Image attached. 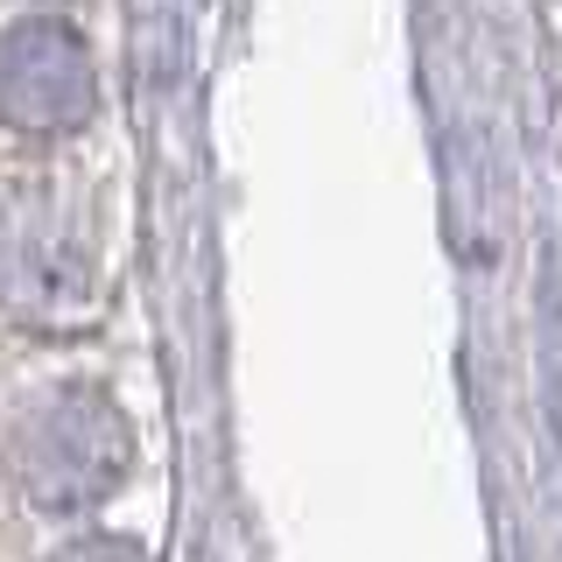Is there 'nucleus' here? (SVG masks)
<instances>
[{
  "instance_id": "obj_1",
  "label": "nucleus",
  "mask_w": 562,
  "mask_h": 562,
  "mask_svg": "<svg viewBox=\"0 0 562 562\" xmlns=\"http://www.w3.org/2000/svg\"><path fill=\"white\" fill-rule=\"evenodd\" d=\"M127 457H134L127 415L99 386H57L14 429V479H22V492L43 514L99 506L105 492L127 479Z\"/></svg>"
},
{
  "instance_id": "obj_2",
  "label": "nucleus",
  "mask_w": 562,
  "mask_h": 562,
  "mask_svg": "<svg viewBox=\"0 0 562 562\" xmlns=\"http://www.w3.org/2000/svg\"><path fill=\"white\" fill-rule=\"evenodd\" d=\"M99 105V70L64 14H22L0 29V120L14 134H78Z\"/></svg>"
}]
</instances>
